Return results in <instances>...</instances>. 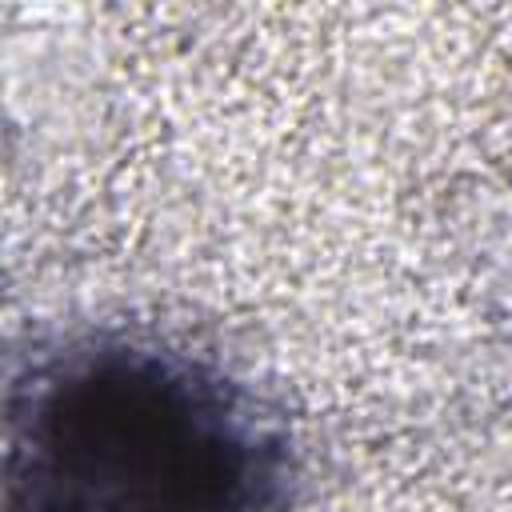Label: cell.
Segmentation results:
<instances>
[{"label": "cell", "mask_w": 512, "mask_h": 512, "mask_svg": "<svg viewBox=\"0 0 512 512\" xmlns=\"http://www.w3.org/2000/svg\"><path fill=\"white\" fill-rule=\"evenodd\" d=\"M276 448L204 368L88 348L12 400L4 512H272Z\"/></svg>", "instance_id": "cell-1"}]
</instances>
